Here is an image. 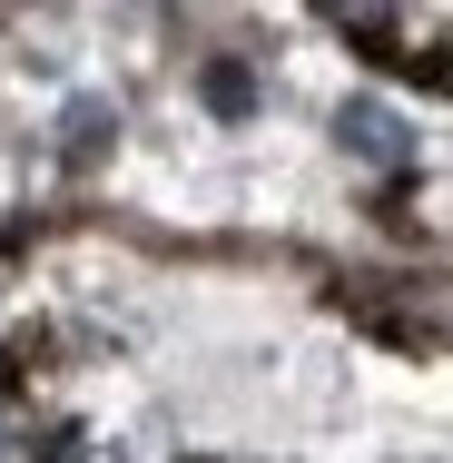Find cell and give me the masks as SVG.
Listing matches in <instances>:
<instances>
[{"instance_id":"obj_4","label":"cell","mask_w":453,"mask_h":463,"mask_svg":"<svg viewBox=\"0 0 453 463\" xmlns=\"http://www.w3.org/2000/svg\"><path fill=\"white\" fill-rule=\"evenodd\" d=\"M326 10H335L345 30H384V20H394V0H326Z\"/></svg>"},{"instance_id":"obj_2","label":"cell","mask_w":453,"mask_h":463,"mask_svg":"<svg viewBox=\"0 0 453 463\" xmlns=\"http://www.w3.org/2000/svg\"><path fill=\"white\" fill-rule=\"evenodd\" d=\"M109 128H118V118H109V99H70L60 148H70V158H99V148H109Z\"/></svg>"},{"instance_id":"obj_1","label":"cell","mask_w":453,"mask_h":463,"mask_svg":"<svg viewBox=\"0 0 453 463\" xmlns=\"http://www.w3.org/2000/svg\"><path fill=\"white\" fill-rule=\"evenodd\" d=\"M335 138H345V158H364V168H404V158H414V128H404L384 99H345V109H335Z\"/></svg>"},{"instance_id":"obj_3","label":"cell","mask_w":453,"mask_h":463,"mask_svg":"<svg viewBox=\"0 0 453 463\" xmlns=\"http://www.w3.org/2000/svg\"><path fill=\"white\" fill-rule=\"evenodd\" d=\"M207 109H217V118H247V109H257V80H247L237 60H217V70H207Z\"/></svg>"},{"instance_id":"obj_5","label":"cell","mask_w":453,"mask_h":463,"mask_svg":"<svg viewBox=\"0 0 453 463\" xmlns=\"http://www.w3.org/2000/svg\"><path fill=\"white\" fill-rule=\"evenodd\" d=\"M50 463H128V454H109V444H60Z\"/></svg>"}]
</instances>
